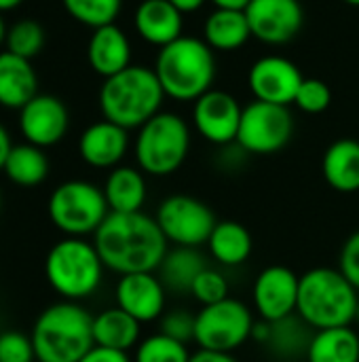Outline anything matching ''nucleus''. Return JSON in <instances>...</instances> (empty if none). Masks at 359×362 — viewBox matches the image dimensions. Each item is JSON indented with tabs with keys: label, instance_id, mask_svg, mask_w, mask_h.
I'll return each instance as SVG.
<instances>
[{
	"label": "nucleus",
	"instance_id": "de8ad7c7",
	"mask_svg": "<svg viewBox=\"0 0 359 362\" xmlns=\"http://www.w3.org/2000/svg\"><path fill=\"white\" fill-rule=\"evenodd\" d=\"M355 320H358V325H359V305H358V316H355Z\"/></svg>",
	"mask_w": 359,
	"mask_h": 362
},
{
	"label": "nucleus",
	"instance_id": "c756f323",
	"mask_svg": "<svg viewBox=\"0 0 359 362\" xmlns=\"http://www.w3.org/2000/svg\"><path fill=\"white\" fill-rule=\"evenodd\" d=\"M2 172L17 187H38L49 176V159L44 148L25 144H13Z\"/></svg>",
	"mask_w": 359,
	"mask_h": 362
},
{
	"label": "nucleus",
	"instance_id": "412c9836",
	"mask_svg": "<svg viewBox=\"0 0 359 362\" xmlns=\"http://www.w3.org/2000/svg\"><path fill=\"white\" fill-rule=\"evenodd\" d=\"M36 72L30 59L11 51L0 53V106L21 110L36 93Z\"/></svg>",
	"mask_w": 359,
	"mask_h": 362
},
{
	"label": "nucleus",
	"instance_id": "6e6552de",
	"mask_svg": "<svg viewBox=\"0 0 359 362\" xmlns=\"http://www.w3.org/2000/svg\"><path fill=\"white\" fill-rule=\"evenodd\" d=\"M51 223L66 238L95 235L102 223L108 218L110 208L104 197V189L87 180L61 182L47 204Z\"/></svg>",
	"mask_w": 359,
	"mask_h": 362
},
{
	"label": "nucleus",
	"instance_id": "c9c22d12",
	"mask_svg": "<svg viewBox=\"0 0 359 362\" xmlns=\"http://www.w3.org/2000/svg\"><path fill=\"white\" fill-rule=\"evenodd\" d=\"M36 358L32 337L19 331H6L0 335V362H32Z\"/></svg>",
	"mask_w": 359,
	"mask_h": 362
},
{
	"label": "nucleus",
	"instance_id": "4468645a",
	"mask_svg": "<svg viewBox=\"0 0 359 362\" xmlns=\"http://www.w3.org/2000/svg\"><path fill=\"white\" fill-rule=\"evenodd\" d=\"M305 76L298 66L284 55L258 57L248 72V87L260 102L290 106L303 85Z\"/></svg>",
	"mask_w": 359,
	"mask_h": 362
},
{
	"label": "nucleus",
	"instance_id": "7ed1b4c3",
	"mask_svg": "<svg viewBox=\"0 0 359 362\" xmlns=\"http://www.w3.org/2000/svg\"><path fill=\"white\" fill-rule=\"evenodd\" d=\"M165 91L154 68L129 66L123 72L104 78L99 89V108L104 119L129 129H140L161 112Z\"/></svg>",
	"mask_w": 359,
	"mask_h": 362
},
{
	"label": "nucleus",
	"instance_id": "49530a36",
	"mask_svg": "<svg viewBox=\"0 0 359 362\" xmlns=\"http://www.w3.org/2000/svg\"><path fill=\"white\" fill-rule=\"evenodd\" d=\"M343 2H347V4H351V6H359V0H343Z\"/></svg>",
	"mask_w": 359,
	"mask_h": 362
},
{
	"label": "nucleus",
	"instance_id": "39448f33",
	"mask_svg": "<svg viewBox=\"0 0 359 362\" xmlns=\"http://www.w3.org/2000/svg\"><path fill=\"white\" fill-rule=\"evenodd\" d=\"M32 344L38 362H78L93 346V316L76 301L47 308L34 322Z\"/></svg>",
	"mask_w": 359,
	"mask_h": 362
},
{
	"label": "nucleus",
	"instance_id": "a19ab883",
	"mask_svg": "<svg viewBox=\"0 0 359 362\" xmlns=\"http://www.w3.org/2000/svg\"><path fill=\"white\" fill-rule=\"evenodd\" d=\"M11 148H13V144H11V136H8V132L0 125V170L4 168V161H6V157H8Z\"/></svg>",
	"mask_w": 359,
	"mask_h": 362
},
{
	"label": "nucleus",
	"instance_id": "58836bf2",
	"mask_svg": "<svg viewBox=\"0 0 359 362\" xmlns=\"http://www.w3.org/2000/svg\"><path fill=\"white\" fill-rule=\"evenodd\" d=\"M78 362H131L127 352H118V350H108V348H99L93 346Z\"/></svg>",
	"mask_w": 359,
	"mask_h": 362
},
{
	"label": "nucleus",
	"instance_id": "2f4dec72",
	"mask_svg": "<svg viewBox=\"0 0 359 362\" xmlns=\"http://www.w3.org/2000/svg\"><path fill=\"white\" fill-rule=\"evenodd\" d=\"M190 352L182 341L171 339L165 333L142 339L135 348V362H188Z\"/></svg>",
	"mask_w": 359,
	"mask_h": 362
},
{
	"label": "nucleus",
	"instance_id": "bb28decb",
	"mask_svg": "<svg viewBox=\"0 0 359 362\" xmlns=\"http://www.w3.org/2000/svg\"><path fill=\"white\" fill-rule=\"evenodd\" d=\"M313 333L315 331L298 314H292L288 318L271 322V331L264 348L281 361H296L300 356L307 358Z\"/></svg>",
	"mask_w": 359,
	"mask_h": 362
},
{
	"label": "nucleus",
	"instance_id": "ddd939ff",
	"mask_svg": "<svg viewBox=\"0 0 359 362\" xmlns=\"http://www.w3.org/2000/svg\"><path fill=\"white\" fill-rule=\"evenodd\" d=\"M245 15L252 36L264 45H286L294 40L305 25L300 0H250Z\"/></svg>",
	"mask_w": 359,
	"mask_h": 362
},
{
	"label": "nucleus",
	"instance_id": "423d86ee",
	"mask_svg": "<svg viewBox=\"0 0 359 362\" xmlns=\"http://www.w3.org/2000/svg\"><path fill=\"white\" fill-rule=\"evenodd\" d=\"M44 276L51 288L66 301H80L99 288L104 263L95 244L85 238H63L49 250Z\"/></svg>",
	"mask_w": 359,
	"mask_h": 362
},
{
	"label": "nucleus",
	"instance_id": "9b49d317",
	"mask_svg": "<svg viewBox=\"0 0 359 362\" xmlns=\"http://www.w3.org/2000/svg\"><path fill=\"white\" fill-rule=\"evenodd\" d=\"M154 221L159 223L165 240L182 248H201L207 244L218 223L207 204L184 193L163 199L157 208Z\"/></svg>",
	"mask_w": 359,
	"mask_h": 362
},
{
	"label": "nucleus",
	"instance_id": "f3484780",
	"mask_svg": "<svg viewBox=\"0 0 359 362\" xmlns=\"http://www.w3.org/2000/svg\"><path fill=\"white\" fill-rule=\"evenodd\" d=\"M167 288L154 272L121 276L116 284V308L133 316L140 325L165 314Z\"/></svg>",
	"mask_w": 359,
	"mask_h": 362
},
{
	"label": "nucleus",
	"instance_id": "2eb2a0df",
	"mask_svg": "<svg viewBox=\"0 0 359 362\" xmlns=\"http://www.w3.org/2000/svg\"><path fill=\"white\" fill-rule=\"evenodd\" d=\"M298 288L300 276H296L286 265H269L264 267L254 282V308L260 320L277 322L296 314L298 305Z\"/></svg>",
	"mask_w": 359,
	"mask_h": 362
},
{
	"label": "nucleus",
	"instance_id": "473e14b6",
	"mask_svg": "<svg viewBox=\"0 0 359 362\" xmlns=\"http://www.w3.org/2000/svg\"><path fill=\"white\" fill-rule=\"evenodd\" d=\"M4 45H6V51L25 59H32L44 47V30L40 23L32 19L17 21L11 30H6Z\"/></svg>",
	"mask_w": 359,
	"mask_h": 362
},
{
	"label": "nucleus",
	"instance_id": "72a5a7b5",
	"mask_svg": "<svg viewBox=\"0 0 359 362\" xmlns=\"http://www.w3.org/2000/svg\"><path fill=\"white\" fill-rule=\"evenodd\" d=\"M294 104L298 106V110H303L307 115H320L330 108L332 91H330L328 83H324L322 78H305L303 85L298 87Z\"/></svg>",
	"mask_w": 359,
	"mask_h": 362
},
{
	"label": "nucleus",
	"instance_id": "e433bc0d",
	"mask_svg": "<svg viewBox=\"0 0 359 362\" xmlns=\"http://www.w3.org/2000/svg\"><path fill=\"white\" fill-rule=\"evenodd\" d=\"M195 320L197 316L186 310H171L161 316V333L188 346V341H195Z\"/></svg>",
	"mask_w": 359,
	"mask_h": 362
},
{
	"label": "nucleus",
	"instance_id": "f8f14e48",
	"mask_svg": "<svg viewBox=\"0 0 359 362\" xmlns=\"http://www.w3.org/2000/svg\"><path fill=\"white\" fill-rule=\"evenodd\" d=\"M243 108L229 91L209 89L197 102H193V125L201 138L216 146H229L237 142Z\"/></svg>",
	"mask_w": 359,
	"mask_h": 362
},
{
	"label": "nucleus",
	"instance_id": "aec40b11",
	"mask_svg": "<svg viewBox=\"0 0 359 362\" xmlns=\"http://www.w3.org/2000/svg\"><path fill=\"white\" fill-rule=\"evenodd\" d=\"M87 59L99 76L110 78L131 66V42L116 23L102 25L89 38Z\"/></svg>",
	"mask_w": 359,
	"mask_h": 362
},
{
	"label": "nucleus",
	"instance_id": "ea45409f",
	"mask_svg": "<svg viewBox=\"0 0 359 362\" xmlns=\"http://www.w3.org/2000/svg\"><path fill=\"white\" fill-rule=\"evenodd\" d=\"M188 362H239L233 354L226 352H212V350H199L195 354H190Z\"/></svg>",
	"mask_w": 359,
	"mask_h": 362
},
{
	"label": "nucleus",
	"instance_id": "a878e982",
	"mask_svg": "<svg viewBox=\"0 0 359 362\" xmlns=\"http://www.w3.org/2000/svg\"><path fill=\"white\" fill-rule=\"evenodd\" d=\"M140 322L121 308H108L93 316V341L99 348L129 352L140 344Z\"/></svg>",
	"mask_w": 359,
	"mask_h": 362
},
{
	"label": "nucleus",
	"instance_id": "393cba45",
	"mask_svg": "<svg viewBox=\"0 0 359 362\" xmlns=\"http://www.w3.org/2000/svg\"><path fill=\"white\" fill-rule=\"evenodd\" d=\"M207 248L218 265L239 267L252 257L254 240L245 225L237 221H218L207 240Z\"/></svg>",
	"mask_w": 359,
	"mask_h": 362
},
{
	"label": "nucleus",
	"instance_id": "1a4fd4ad",
	"mask_svg": "<svg viewBox=\"0 0 359 362\" xmlns=\"http://www.w3.org/2000/svg\"><path fill=\"white\" fill-rule=\"evenodd\" d=\"M195 316V344L199 350L226 354H233L248 339H252L256 325L252 310L233 297H226L214 305H203Z\"/></svg>",
	"mask_w": 359,
	"mask_h": 362
},
{
	"label": "nucleus",
	"instance_id": "b1692460",
	"mask_svg": "<svg viewBox=\"0 0 359 362\" xmlns=\"http://www.w3.org/2000/svg\"><path fill=\"white\" fill-rule=\"evenodd\" d=\"M146 193L148 189L144 180V172L129 165L114 168L104 185V197L108 202V208L110 212H118V214L142 212Z\"/></svg>",
	"mask_w": 359,
	"mask_h": 362
},
{
	"label": "nucleus",
	"instance_id": "37998d69",
	"mask_svg": "<svg viewBox=\"0 0 359 362\" xmlns=\"http://www.w3.org/2000/svg\"><path fill=\"white\" fill-rule=\"evenodd\" d=\"M216 8H233V11H245L250 0H212Z\"/></svg>",
	"mask_w": 359,
	"mask_h": 362
},
{
	"label": "nucleus",
	"instance_id": "dca6fc26",
	"mask_svg": "<svg viewBox=\"0 0 359 362\" xmlns=\"http://www.w3.org/2000/svg\"><path fill=\"white\" fill-rule=\"evenodd\" d=\"M70 125V115L66 104L47 93L34 95L19 110V132L25 142L47 148L63 140Z\"/></svg>",
	"mask_w": 359,
	"mask_h": 362
},
{
	"label": "nucleus",
	"instance_id": "0eeeda50",
	"mask_svg": "<svg viewBox=\"0 0 359 362\" xmlns=\"http://www.w3.org/2000/svg\"><path fill=\"white\" fill-rule=\"evenodd\" d=\"M133 151L144 174L169 176L178 172L188 157V123L176 112H159L138 129Z\"/></svg>",
	"mask_w": 359,
	"mask_h": 362
},
{
	"label": "nucleus",
	"instance_id": "c85d7f7f",
	"mask_svg": "<svg viewBox=\"0 0 359 362\" xmlns=\"http://www.w3.org/2000/svg\"><path fill=\"white\" fill-rule=\"evenodd\" d=\"M307 362H359V335L351 327L315 331Z\"/></svg>",
	"mask_w": 359,
	"mask_h": 362
},
{
	"label": "nucleus",
	"instance_id": "a211bd4d",
	"mask_svg": "<svg viewBox=\"0 0 359 362\" xmlns=\"http://www.w3.org/2000/svg\"><path fill=\"white\" fill-rule=\"evenodd\" d=\"M129 134L125 127L104 119L89 125L78 140L80 159L97 170H114L127 155Z\"/></svg>",
	"mask_w": 359,
	"mask_h": 362
},
{
	"label": "nucleus",
	"instance_id": "79ce46f5",
	"mask_svg": "<svg viewBox=\"0 0 359 362\" xmlns=\"http://www.w3.org/2000/svg\"><path fill=\"white\" fill-rule=\"evenodd\" d=\"M180 13H195V11H199L203 4H205V0H169Z\"/></svg>",
	"mask_w": 359,
	"mask_h": 362
},
{
	"label": "nucleus",
	"instance_id": "c03bdc74",
	"mask_svg": "<svg viewBox=\"0 0 359 362\" xmlns=\"http://www.w3.org/2000/svg\"><path fill=\"white\" fill-rule=\"evenodd\" d=\"M23 0H0V13L2 11H11V8H15V6H19Z\"/></svg>",
	"mask_w": 359,
	"mask_h": 362
},
{
	"label": "nucleus",
	"instance_id": "09e8293b",
	"mask_svg": "<svg viewBox=\"0 0 359 362\" xmlns=\"http://www.w3.org/2000/svg\"><path fill=\"white\" fill-rule=\"evenodd\" d=\"M0 206H2V195H0Z\"/></svg>",
	"mask_w": 359,
	"mask_h": 362
},
{
	"label": "nucleus",
	"instance_id": "cd10ccee",
	"mask_svg": "<svg viewBox=\"0 0 359 362\" xmlns=\"http://www.w3.org/2000/svg\"><path fill=\"white\" fill-rule=\"evenodd\" d=\"M205 267H207V263H205V257L199 252V248L174 246L171 250H167V255L157 272L167 291L184 295V293H190L195 280L199 278V274Z\"/></svg>",
	"mask_w": 359,
	"mask_h": 362
},
{
	"label": "nucleus",
	"instance_id": "f03ea898",
	"mask_svg": "<svg viewBox=\"0 0 359 362\" xmlns=\"http://www.w3.org/2000/svg\"><path fill=\"white\" fill-rule=\"evenodd\" d=\"M154 74L167 98L176 102H197L216 78L214 49L197 36H180L159 49Z\"/></svg>",
	"mask_w": 359,
	"mask_h": 362
},
{
	"label": "nucleus",
	"instance_id": "20e7f679",
	"mask_svg": "<svg viewBox=\"0 0 359 362\" xmlns=\"http://www.w3.org/2000/svg\"><path fill=\"white\" fill-rule=\"evenodd\" d=\"M359 291L332 267H315L300 276L296 314L313 329L351 327L358 316Z\"/></svg>",
	"mask_w": 359,
	"mask_h": 362
},
{
	"label": "nucleus",
	"instance_id": "f704fd0d",
	"mask_svg": "<svg viewBox=\"0 0 359 362\" xmlns=\"http://www.w3.org/2000/svg\"><path fill=\"white\" fill-rule=\"evenodd\" d=\"M190 295L201 303V305H214L218 301H224L229 295V280L212 267H205L199 278L195 280Z\"/></svg>",
	"mask_w": 359,
	"mask_h": 362
},
{
	"label": "nucleus",
	"instance_id": "5701e85b",
	"mask_svg": "<svg viewBox=\"0 0 359 362\" xmlns=\"http://www.w3.org/2000/svg\"><path fill=\"white\" fill-rule=\"evenodd\" d=\"M252 38V28L245 11L233 8H216L207 15L203 23V40L222 53H231L241 49Z\"/></svg>",
	"mask_w": 359,
	"mask_h": 362
},
{
	"label": "nucleus",
	"instance_id": "a18cd8bd",
	"mask_svg": "<svg viewBox=\"0 0 359 362\" xmlns=\"http://www.w3.org/2000/svg\"><path fill=\"white\" fill-rule=\"evenodd\" d=\"M6 40V28H4V21H2V17H0V45Z\"/></svg>",
	"mask_w": 359,
	"mask_h": 362
},
{
	"label": "nucleus",
	"instance_id": "4c0bfd02",
	"mask_svg": "<svg viewBox=\"0 0 359 362\" xmlns=\"http://www.w3.org/2000/svg\"><path fill=\"white\" fill-rule=\"evenodd\" d=\"M339 269L359 291V229L343 244L339 255Z\"/></svg>",
	"mask_w": 359,
	"mask_h": 362
},
{
	"label": "nucleus",
	"instance_id": "9d476101",
	"mask_svg": "<svg viewBox=\"0 0 359 362\" xmlns=\"http://www.w3.org/2000/svg\"><path fill=\"white\" fill-rule=\"evenodd\" d=\"M294 134V117L288 106L254 100L243 108L237 144L248 155H273L288 146Z\"/></svg>",
	"mask_w": 359,
	"mask_h": 362
},
{
	"label": "nucleus",
	"instance_id": "7c9ffc66",
	"mask_svg": "<svg viewBox=\"0 0 359 362\" xmlns=\"http://www.w3.org/2000/svg\"><path fill=\"white\" fill-rule=\"evenodd\" d=\"M72 19L93 30L116 21L123 0H61Z\"/></svg>",
	"mask_w": 359,
	"mask_h": 362
},
{
	"label": "nucleus",
	"instance_id": "6ab92c4d",
	"mask_svg": "<svg viewBox=\"0 0 359 362\" xmlns=\"http://www.w3.org/2000/svg\"><path fill=\"white\" fill-rule=\"evenodd\" d=\"M135 32L152 47H165L182 36L184 13L169 0H142L133 15Z\"/></svg>",
	"mask_w": 359,
	"mask_h": 362
},
{
	"label": "nucleus",
	"instance_id": "f257e3e1",
	"mask_svg": "<svg viewBox=\"0 0 359 362\" xmlns=\"http://www.w3.org/2000/svg\"><path fill=\"white\" fill-rule=\"evenodd\" d=\"M93 244L104 267L121 276L157 272L169 250L159 223L144 212H110L95 231Z\"/></svg>",
	"mask_w": 359,
	"mask_h": 362
},
{
	"label": "nucleus",
	"instance_id": "4be33fe9",
	"mask_svg": "<svg viewBox=\"0 0 359 362\" xmlns=\"http://www.w3.org/2000/svg\"><path fill=\"white\" fill-rule=\"evenodd\" d=\"M324 180L339 193L359 191V142L341 138L332 142L322 157Z\"/></svg>",
	"mask_w": 359,
	"mask_h": 362
}]
</instances>
